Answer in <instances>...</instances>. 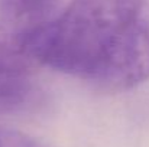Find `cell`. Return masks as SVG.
<instances>
[{
  "mask_svg": "<svg viewBox=\"0 0 149 147\" xmlns=\"http://www.w3.org/2000/svg\"><path fill=\"white\" fill-rule=\"evenodd\" d=\"M42 65L126 91L149 79L148 0H72L56 16Z\"/></svg>",
  "mask_w": 149,
  "mask_h": 147,
  "instance_id": "6da1fadb",
  "label": "cell"
},
{
  "mask_svg": "<svg viewBox=\"0 0 149 147\" xmlns=\"http://www.w3.org/2000/svg\"><path fill=\"white\" fill-rule=\"evenodd\" d=\"M22 72L0 63V112H28L44 102V91Z\"/></svg>",
  "mask_w": 149,
  "mask_h": 147,
  "instance_id": "7a4b0ae2",
  "label": "cell"
},
{
  "mask_svg": "<svg viewBox=\"0 0 149 147\" xmlns=\"http://www.w3.org/2000/svg\"><path fill=\"white\" fill-rule=\"evenodd\" d=\"M0 147H48L39 140L6 127L0 128Z\"/></svg>",
  "mask_w": 149,
  "mask_h": 147,
  "instance_id": "3957f363",
  "label": "cell"
},
{
  "mask_svg": "<svg viewBox=\"0 0 149 147\" xmlns=\"http://www.w3.org/2000/svg\"><path fill=\"white\" fill-rule=\"evenodd\" d=\"M0 128H1V126H0Z\"/></svg>",
  "mask_w": 149,
  "mask_h": 147,
  "instance_id": "277c9868",
  "label": "cell"
}]
</instances>
